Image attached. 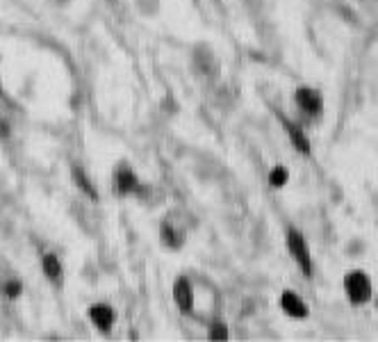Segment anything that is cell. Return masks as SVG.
Returning <instances> with one entry per match:
<instances>
[{"label":"cell","instance_id":"9c48e42d","mask_svg":"<svg viewBox=\"0 0 378 342\" xmlns=\"http://www.w3.org/2000/svg\"><path fill=\"white\" fill-rule=\"evenodd\" d=\"M42 269H44V274L51 278V281H62V262H60L57 255L46 253L42 258Z\"/></svg>","mask_w":378,"mask_h":342},{"label":"cell","instance_id":"8fae6325","mask_svg":"<svg viewBox=\"0 0 378 342\" xmlns=\"http://www.w3.org/2000/svg\"><path fill=\"white\" fill-rule=\"evenodd\" d=\"M287 178H289L287 169L278 165V167H276V169L271 171V176H269V183L273 185V188H282V185L287 183Z\"/></svg>","mask_w":378,"mask_h":342},{"label":"cell","instance_id":"277c9868","mask_svg":"<svg viewBox=\"0 0 378 342\" xmlns=\"http://www.w3.org/2000/svg\"><path fill=\"white\" fill-rule=\"evenodd\" d=\"M173 299H176V304L183 313H189V310L194 308V287L185 276H180L178 281L173 283Z\"/></svg>","mask_w":378,"mask_h":342},{"label":"cell","instance_id":"30bf717a","mask_svg":"<svg viewBox=\"0 0 378 342\" xmlns=\"http://www.w3.org/2000/svg\"><path fill=\"white\" fill-rule=\"evenodd\" d=\"M162 242L164 246H169V249H180L183 246V233H178L176 228L171 226V224H162Z\"/></svg>","mask_w":378,"mask_h":342},{"label":"cell","instance_id":"7c38bea8","mask_svg":"<svg viewBox=\"0 0 378 342\" xmlns=\"http://www.w3.org/2000/svg\"><path fill=\"white\" fill-rule=\"evenodd\" d=\"M228 338V331H226V324L224 322H215L210 329V340H226Z\"/></svg>","mask_w":378,"mask_h":342},{"label":"cell","instance_id":"5bb4252c","mask_svg":"<svg viewBox=\"0 0 378 342\" xmlns=\"http://www.w3.org/2000/svg\"><path fill=\"white\" fill-rule=\"evenodd\" d=\"M3 290H5V294H7L10 299H17L19 294H21V283H19V281H10V283H5Z\"/></svg>","mask_w":378,"mask_h":342},{"label":"cell","instance_id":"ba28073f","mask_svg":"<svg viewBox=\"0 0 378 342\" xmlns=\"http://www.w3.org/2000/svg\"><path fill=\"white\" fill-rule=\"evenodd\" d=\"M282 126H285V130H287L289 142H292L301 153L308 155V153H310V142H308V137L303 135V130L298 128V126H294V123H292V121H287V119H282Z\"/></svg>","mask_w":378,"mask_h":342},{"label":"cell","instance_id":"52a82bcc","mask_svg":"<svg viewBox=\"0 0 378 342\" xmlns=\"http://www.w3.org/2000/svg\"><path fill=\"white\" fill-rule=\"evenodd\" d=\"M116 190H119V194H135L139 190L137 176L132 174L130 169L121 167L119 171H116Z\"/></svg>","mask_w":378,"mask_h":342},{"label":"cell","instance_id":"6da1fadb","mask_svg":"<svg viewBox=\"0 0 378 342\" xmlns=\"http://www.w3.org/2000/svg\"><path fill=\"white\" fill-rule=\"evenodd\" d=\"M344 292L351 304H356V306L367 304L369 297H372V283H369L365 271H360V269L349 271V274L344 276Z\"/></svg>","mask_w":378,"mask_h":342},{"label":"cell","instance_id":"8992f818","mask_svg":"<svg viewBox=\"0 0 378 342\" xmlns=\"http://www.w3.org/2000/svg\"><path fill=\"white\" fill-rule=\"evenodd\" d=\"M89 317L91 322L98 326L100 331H109V326L114 324V310L107 304H96L89 308Z\"/></svg>","mask_w":378,"mask_h":342},{"label":"cell","instance_id":"7a4b0ae2","mask_svg":"<svg viewBox=\"0 0 378 342\" xmlns=\"http://www.w3.org/2000/svg\"><path fill=\"white\" fill-rule=\"evenodd\" d=\"M287 249L289 253H292V258L301 265L303 274L310 276L312 274V258H310V249L308 244H305V237L298 233L296 228H292L287 233Z\"/></svg>","mask_w":378,"mask_h":342},{"label":"cell","instance_id":"4fadbf2b","mask_svg":"<svg viewBox=\"0 0 378 342\" xmlns=\"http://www.w3.org/2000/svg\"><path fill=\"white\" fill-rule=\"evenodd\" d=\"M73 178H75L78 183H80V188H82V190H84L87 194H89V197H96V190L91 188V185H89V181H87V178H84V174H82L80 169H75V171H73Z\"/></svg>","mask_w":378,"mask_h":342},{"label":"cell","instance_id":"5b68a950","mask_svg":"<svg viewBox=\"0 0 378 342\" xmlns=\"http://www.w3.org/2000/svg\"><path fill=\"white\" fill-rule=\"evenodd\" d=\"M280 308L285 310V315L296 317V320H303V317H308V306H305V301L298 297V294L289 292V290L280 294Z\"/></svg>","mask_w":378,"mask_h":342},{"label":"cell","instance_id":"3957f363","mask_svg":"<svg viewBox=\"0 0 378 342\" xmlns=\"http://www.w3.org/2000/svg\"><path fill=\"white\" fill-rule=\"evenodd\" d=\"M296 105L308 114V116H317L321 114V107H324V100H321V94L317 89H308V87H301L296 89L294 94Z\"/></svg>","mask_w":378,"mask_h":342}]
</instances>
